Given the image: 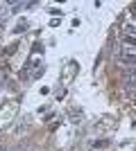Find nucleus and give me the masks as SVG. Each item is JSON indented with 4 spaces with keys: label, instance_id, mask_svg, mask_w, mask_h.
I'll return each mask as SVG.
<instances>
[{
    "label": "nucleus",
    "instance_id": "1",
    "mask_svg": "<svg viewBox=\"0 0 136 151\" xmlns=\"http://www.w3.org/2000/svg\"><path fill=\"white\" fill-rule=\"evenodd\" d=\"M125 95L136 97V83H125Z\"/></svg>",
    "mask_w": 136,
    "mask_h": 151
},
{
    "label": "nucleus",
    "instance_id": "2",
    "mask_svg": "<svg viewBox=\"0 0 136 151\" xmlns=\"http://www.w3.org/2000/svg\"><path fill=\"white\" fill-rule=\"evenodd\" d=\"M0 151H7V149H5V147H0Z\"/></svg>",
    "mask_w": 136,
    "mask_h": 151
}]
</instances>
